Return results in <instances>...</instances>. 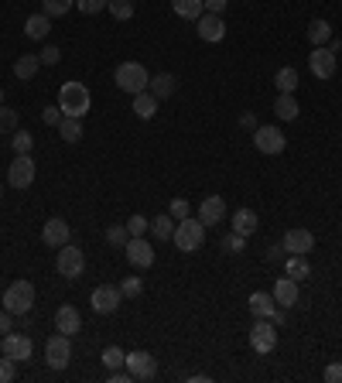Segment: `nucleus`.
Instances as JSON below:
<instances>
[{
    "label": "nucleus",
    "mask_w": 342,
    "mask_h": 383,
    "mask_svg": "<svg viewBox=\"0 0 342 383\" xmlns=\"http://www.w3.org/2000/svg\"><path fill=\"white\" fill-rule=\"evenodd\" d=\"M148 230H151V219H144V216H131L127 219V233L131 236H144Z\"/></svg>",
    "instance_id": "41"
},
{
    "label": "nucleus",
    "mask_w": 342,
    "mask_h": 383,
    "mask_svg": "<svg viewBox=\"0 0 342 383\" xmlns=\"http://www.w3.org/2000/svg\"><path fill=\"white\" fill-rule=\"evenodd\" d=\"M158 103H161V99H158L151 89H144V93L133 96V113L140 116V120H151V116L158 113Z\"/></svg>",
    "instance_id": "24"
},
{
    "label": "nucleus",
    "mask_w": 342,
    "mask_h": 383,
    "mask_svg": "<svg viewBox=\"0 0 342 383\" xmlns=\"http://www.w3.org/2000/svg\"><path fill=\"white\" fill-rule=\"evenodd\" d=\"M11 318H14V315H11V311L4 308V311H0V339H4V335H7L11 328H14V322H11Z\"/></svg>",
    "instance_id": "49"
},
{
    "label": "nucleus",
    "mask_w": 342,
    "mask_h": 383,
    "mask_svg": "<svg viewBox=\"0 0 342 383\" xmlns=\"http://www.w3.org/2000/svg\"><path fill=\"white\" fill-rule=\"evenodd\" d=\"M240 123H243V127H253V131H257V120H253V116H250V113H243V116H240Z\"/></svg>",
    "instance_id": "51"
},
{
    "label": "nucleus",
    "mask_w": 342,
    "mask_h": 383,
    "mask_svg": "<svg viewBox=\"0 0 342 383\" xmlns=\"http://www.w3.org/2000/svg\"><path fill=\"white\" fill-rule=\"evenodd\" d=\"M7 131H18V110L0 103V134H7Z\"/></svg>",
    "instance_id": "38"
},
{
    "label": "nucleus",
    "mask_w": 342,
    "mask_h": 383,
    "mask_svg": "<svg viewBox=\"0 0 342 383\" xmlns=\"http://www.w3.org/2000/svg\"><path fill=\"white\" fill-rule=\"evenodd\" d=\"M202 4H206V11H209V14H223L229 0H202Z\"/></svg>",
    "instance_id": "50"
},
{
    "label": "nucleus",
    "mask_w": 342,
    "mask_h": 383,
    "mask_svg": "<svg viewBox=\"0 0 342 383\" xmlns=\"http://www.w3.org/2000/svg\"><path fill=\"white\" fill-rule=\"evenodd\" d=\"M250 345H253V353L270 356V353L277 349V326H274L270 318H257L253 328H250Z\"/></svg>",
    "instance_id": "6"
},
{
    "label": "nucleus",
    "mask_w": 342,
    "mask_h": 383,
    "mask_svg": "<svg viewBox=\"0 0 342 383\" xmlns=\"http://www.w3.org/2000/svg\"><path fill=\"white\" fill-rule=\"evenodd\" d=\"M175 219H171V212H165V216H154L151 219V233H154V240H171L175 236Z\"/></svg>",
    "instance_id": "30"
},
{
    "label": "nucleus",
    "mask_w": 342,
    "mask_h": 383,
    "mask_svg": "<svg viewBox=\"0 0 342 383\" xmlns=\"http://www.w3.org/2000/svg\"><path fill=\"white\" fill-rule=\"evenodd\" d=\"M274 113L281 116V120H298L302 106H298L294 93H277V99H274Z\"/></svg>",
    "instance_id": "25"
},
{
    "label": "nucleus",
    "mask_w": 342,
    "mask_h": 383,
    "mask_svg": "<svg viewBox=\"0 0 342 383\" xmlns=\"http://www.w3.org/2000/svg\"><path fill=\"white\" fill-rule=\"evenodd\" d=\"M55 267H58V274L62 277H69V281H76L79 274L86 270V253L79 247H58V260H55Z\"/></svg>",
    "instance_id": "9"
},
{
    "label": "nucleus",
    "mask_w": 342,
    "mask_h": 383,
    "mask_svg": "<svg viewBox=\"0 0 342 383\" xmlns=\"http://www.w3.org/2000/svg\"><path fill=\"white\" fill-rule=\"evenodd\" d=\"M7 185L18 192L35 185V157L31 154H14V161L7 165Z\"/></svg>",
    "instance_id": "5"
},
{
    "label": "nucleus",
    "mask_w": 342,
    "mask_h": 383,
    "mask_svg": "<svg viewBox=\"0 0 342 383\" xmlns=\"http://www.w3.org/2000/svg\"><path fill=\"white\" fill-rule=\"evenodd\" d=\"M38 69H41L38 55H21L18 62H14V76H18L21 82H31V79L38 76Z\"/></svg>",
    "instance_id": "26"
},
{
    "label": "nucleus",
    "mask_w": 342,
    "mask_h": 383,
    "mask_svg": "<svg viewBox=\"0 0 342 383\" xmlns=\"http://www.w3.org/2000/svg\"><path fill=\"white\" fill-rule=\"evenodd\" d=\"M322 377H325V383H342V363H329Z\"/></svg>",
    "instance_id": "47"
},
{
    "label": "nucleus",
    "mask_w": 342,
    "mask_h": 383,
    "mask_svg": "<svg viewBox=\"0 0 342 383\" xmlns=\"http://www.w3.org/2000/svg\"><path fill=\"white\" fill-rule=\"evenodd\" d=\"M171 11L185 21H199L202 11H206V4H202V0H171Z\"/></svg>",
    "instance_id": "27"
},
{
    "label": "nucleus",
    "mask_w": 342,
    "mask_h": 383,
    "mask_svg": "<svg viewBox=\"0 0 342 383\" xmlns=\"http://www.w3.org/2000/svg\"><path fill=\"white\" fill-rule=\"evenodd\" d=\"M55 328L58 332H65V335H76L79 328H82V315H79V308L72 305H62L55 311Z\"/></svg>",
    "instance_id": "19"
},
{
    "label": "nucleus",
    "mask_w": 342,
    "mask_h": 383,
    "mask_svg": "<svg viewBox=\"0 0 342 383\" xmlns=\"http://www.w3.org/2000/svg\"><path fill=\"white\" fill-rule=\"evenodd\" d=\"M274 301H277V308H291L298 305V281H291V277H277V284H274Z\"/></svg>",
    "instance_id": "20"
},
{
    "label": "nucleus",
    "mask_w": 342,
    "mask_h": 383,
    "mask_svg": "<svg viewBox=\"0 0 342 383\" xmlns=\"http://www.w3.org/2000/svg\"><path fill=\"white\" fill-rule=\"evenodd\" d=\"M199 219H202V226H206V230H209V226H219V223L226 219V202H223L219 195L202 199V206H199Z\"/></svg>",
    "instance_id": "16"
},
{
    "label": "nucleus",
    "mask_w": 342,
    "mask_h": 383,
    "mask_svg": "<svg viewBox=\"0 0 342 383\" xmlns=\"http://www.w3.org/2000/svg\"><path fill=\"white\" fill-rule=\"evenodd\" d=\"M58 134H62V140H65V144H76L79 137H82V120H76V116H62V123H58Z\"/></svg>",
    "instance_id": "32"
},
{
    "label": "nucleus",
    "mask_w": 342,
    "mask_h": 383,
    "mask_svg": "<svg viewBox=\"0 0 342 383\" xmlns=\"http://www.w3.org/2000/svg\"><path fill=\"white\" fill-rule=\"evenodd\" d=\"M253 148L260 154H281L287 148V137L277 127H257L253 131Z\"/></svg>",
    "instance_id": "12"
},
{
    "label": "nucleus",
    "mask_w": 342,
    "mask_h": 383,
    "mask_svg": "<svg viewBox=\"0 0 342 383\" xmlns=\"http://www.w3.org/2000/svg\"><path fill=\"white\" fill-rule=\"evenodd\" d=\"M250 311H253L257 318H274V311H277L274 294H267V291H253V294H250Z\"/></svg>",
    "instance_id": "21"
},
{
    "label": "nucleus",
    "mask_w": 342,
    "mask_h": 383,
    "mask_svg": "<svg viewBox=\"0 0 342 383\" xmlns=\"http://www.w3.org/2000/svg\"><path fill=\"white\" fill-rule=\"evenodd\" d=\"M171 240H175V247L182 250V253H195V250L206 243V226H202V219H192V216L178 219Z\"/></svg>",
    "instance_id": "3"
},
{
    "label": "nucleus",
    "mask_w": 342,
    "mask_h": 383,
    "mask_svg": "<svg viewBox=\"0 0 342 383\" xmlns=\"http://www.w3.org/2000/svg\"><path fill=\"white\" fill-rule=\"evenodd\" d=\"M0 353H7L11 360L24 363V360H31V356H35V345H31V339H28L24 332H7V335H4V343H0Z\"/></svg>",
    "instance_id": "13"
},
{
    "label": "nucleus",
    "mask_w": 342,
    "mask_h": 383,
    "mask_svg": "<svg viewBox=\"0 0 342 383\" xmlns=\"http://www.w3.org/2000/svg\"><path fill=\"white\" fill-rule=\"evenodd\" d=\"M114 79H116V89H123V93H131V96L144 93V89L151 86V72H148L140 62H120Z\"/></svg>",
    "instance_id": "2"
},
{
    "label": "nucleus",
    "mask_w": 342,
    "mask_h": 383,
    "mask_svg": "<svg viewBox=\"0 0 342 383\" xmlns=\"http://www.w3.org/2000/svg\"><path fill=\"white\" fill-rule=\"evenodd\" d=\"M199 38L209 41V45H219V41L226 38V21H223V14H202L199 18Z\"/></svg>",
    "instance_id": "15"
},
{
    "label": "nucleus",
    "mask_w": 342,
    "mask_h": 383,
    "mask_svg": "<svg viewBox=\"0 0 342 383\" xmlns=\"http://www.w3.org/2000/svg\"><path fill=\"white\" fill-rule=\"evenodd\" d=\"M76 7V0H41V11L48 14V18H62L65 11H72Z\"/></svg>",
    "instance_id": "35"
},
{
    "label": "nucleus",
    "mask_w": 342,
    "mask_h": 383,
    "mask_svg": "<svg viewBox=\"0 0 342 383\" xmlns=\"http://www.w3.org/2000/svg\"><path fill=\"white\" fill-rule=\"evenodd\" d=\"M281 247L287 250V253H302V257H308L311 250H315V236L308 230H287L285 240H281Z\"/></svg>",
    "instance_id": "18"
},
{
    "label": "nucleus",
    "mask_w": 342,
    "mask_h": 383,
    "mask_svg": "<svg viewBox=\"0 0 342 383\" xmlns=\"http://www.w3.org/2000/svg\"><path fill=\"white\" fill-rule=\"evenodd\" d=\"M175 86H178V82H175V76L161 72V76H151V86H148V89H151L158 99H168V96L175 93Z\"/></svg>",
    "instance_id": "33"
},
{
    "label": "nucleus",
    "mask_w": 342,
    "mask_h": 383,
    "mask_svg": "<svg viewBox=\"0 0 342 383\" xmlns=\"http://www.w3.org/2000/svg\"><path fill=\"white\" fill-rule=\"evenodd\" d=\"M99 360H103V366H106V370H120V366H127V353H123L120 345H106Z\"/></svg>",
    "instance_id": "34"
},
{
    "label": "nucleus",
    "mask_w": 342,
    "mask_h": 383,
    "mask_svg": "<svg viewBox=\"0 0 342 383\" xmlns=\"http://www.w3.org/2000/svg\"><path fill=\"white\" fill-rule=\"evenodd\" d=\"M41 240H45L48 247H65V243L72 240V230H69V223H65L62 216H55V219H48V223H45Z\"/></svg>",
    "instance_id": "17"
},
{
    "label": "nucleus",
    "mask_w": 342,
    "mask_h": 383,
    "mask_svg": "<svg viewBox=\"0 0 342 383\" xmlns=\"http://www.w3.org/2000/svg\"><path fill=\"white\" fill-rule=\"evenodd\" d=\"M123 301V294H120V287L116 284H99L93 291V298H89V305H93L96 315H114L116 308Z\"/></svg>",
    "instance_id": "10"
},
{
    "label": "nucleus",
    "mask_w": 342,
    "mask_h": 383,
    "mask_svg": "<svg viewBox=\"0 0 342 383\" xmlns=\"http://www.w3.org/2000/svg\"><path fill=\"white\" fill-rule=\"evenodd\" d=\"M48 31H52V18L41 11V14H31V18L24 21V35L28 38H35V41H41V38H48Z\"/></svg>",
    "instance_id": "22"
},
{
    "label": "nucleus",
    "mask_w": 342,
    "mask_h": 383,
    "mask_svg": "<svg viewBox=\"0 0 342 383\" xmlns=\"http://www.w3.org/2000/svg\"><path fill=\"white\" fill-rule=\"evenodd\" d=\"M41 120H45L48 127H58V123H62V110H58V106H45V110H41Z\"/></svg>",
    "instance_id": "46"
},
{
    "label": "nucleus",
    "mask_w": 342,
    "mask_h": 383,
    "mask_svg": "<svg viewBox=\"0 0 342 383\" xmlns=\"http://www.w3.org/2000/svg\"><path fill=\"white\" fill-rule=\"evenodd\" d=\"M106 11H110L116 21H131L133 18V4H131V0H106Z\"/></svg>",
    "instance_id": "36"
},
{
    "label": "nucleus",
    "mask_w": 342,
    "mask_h": 383,
    "mask_svg": "<svg viewBox=\"0 0 342 383\" xmlns=\"http://www.w3.org/2000/svg\"><path fill=\"white\" fill-rule=\"evenodd\" d=\"M127 240H131L127 226H110V230H106V243H110V247H127Z\"/></svg>",
    "instance_id": "40"
},
{
    "label": "nucleus",
    "mask_w": 342,
    "mask_h": 383,
    "mask_svg": "<svg viewBox=\"0 0 342 383\" xmlns=\"http://www.w3.org/2000/svg\"><path fill=\"white\" fill-rule=\"evenodd\" d=\"M223 247H226L229 253H243V247H247V236H240V233H229V236H223Z\"/></svg>",
    "instance_id": "43"
},
{
    "label": "nucleus",
    "mask_w": 342,
    "mask_h": 383,
    "mask_svg": "<svg viewBox=\"0 0 342 383\" xmlns=\"http://www.w3.org/2000/svg\"><path fill=\"white\" fill-rule=\"evenodd\" d=\"M285 274L291 277V281H308L311 277V267H308V257H302V253H291V260H287V267H285Z\"/></svg>",
    "instance_id": "28"
},
{
    "label": "nucleus",
    "mask_w": 342,
    "mask_h": 383,
    "mask_svg": "<svg viewBox=\"0 0 342 383\" xmlns=\"http://www.w3.org/2000/svg\"><path fill=\"white\" fill-rule=\"evenodd\" d=\"M18 377V360H11L7 353H0V383H11Z\"/></svg>",
    "instance_id": "39"
},
{
    "label": "nucleus",
    "mask_w": 342,
    "mask_h": 383,
    "mask_svg": "<svg viewBox=\"0 0 342 383\" xmlns=\"http://www.w3.org/2000/svg\"><path fill=\"white\" fill-rule=\"evenodd\" d=\"M229 223H233V233H240V236H253V233H257V212L253 209H236Z\"/></svg>",
    "instance_id": "23"
},
{
    "label": "nucleus",
    "mask_w": 342,
    "mask_h": 383,
    "mask_svg": "<svg viewBox=\"0 0 342 383\" xmlns=\"http://www.w3.org/2000/svg\"><path fill=\"white\" fill-rule=\"evenodd\" d=\"M38 58H41V65H55L58 58H62V52H58L55 45H48V48H45V52H41Z\"/></svg>",
    "instance_id": "48"
},
{
    "label": "nucleus",
    "mask_w": 342,
    "mask_h": 383,
    "mask_svg": "<svg viewBox=\"0 0 342 383\" xmlns=\"http://www.w3.org/2000/svg\"><path fill=\"white\" fill-rule=\"evenodd\" d=\"M11 148H14V154H31V148H35V134H28V131H14Z\"/></svg>",
    "instance_id": "37"
},
{
    "label": "nucleus",
    "mask_w": 342,
    "mask_h": 383,
    "mask_svg": "<svg viewBox=\"0 0 342 383\" xmlns=\"http://www.w3.org/2000/svg\"><path fill=\"white\" fill-rule=\"evenodd\" d=\"M123 253H127V260H131L137 270H148L154 264V247L144 240V236H131L127 247H123Z\"/></svg>",
    "instance_id": "14"
},
{
    "label": "nucleus",
    "mask_w": 342,
    "mask_h": 383,
    "mask_svg": "<svg viewBox=\"0 0 342 383\" xmlns=\"http://www.w3.org/2000/svg\"><path fill=\"white\" fill-rule=\"evenodd\" d=\"M274 86H277V93H294V89H298V69H291V65L277 69Z\"/></svg>",
    "instance_id": "31"
},
{
    "label": "nucleus",
    "mask_w": 342,
    "mask_h": 383,
    "mask_svg": "<svg viewBox=\"0 0 342 383\" xmlns=\"http://www.w3.org/2000/svg\"><path fill=\"white\" fill-rule=\"evenodd\" d=\"M308 41L319 48V45H329L332 41V28H329V21L322 18H315V21H308Z\"/></svg>",
    "instance_id": "29"
},
{
    "label": "nucleus",
    "mask_w": 342,
    "mask_h": 383,
    "mask_svg": "<svg viewBox=\"0 0 342 383\" xmlns=\"http://www.w3.org/2000/svg\"><path fill=\"white\" fill-rule=\"evenodd\" d=\"M76 7L89 18V14H99V11H106V0H76Z\"/></svg>",
    "instance_id": "44"
},
{
    "label": "nucleus",
    "mask_w": 342,
    "mask_h": 383,
    "mask_svg": "<svg viewBox=\"0 0 342 383\" xmlns=\"http://www.w3.org/2000/svg\"><path fill=\"white\" fill-rule=\"evenodd\" d=\"M0 103H4V89H0Z\"/></svg>",
    "instance_id": "52"
},
{
    "label": "nucleus",
    "mask_w": 342,
    "mask_h": 383,
    "mask_svg": "<svg viewBox=\"0 0 342 383\" xmlns=\"http://www.w3.org/2000/svg\"><path fill=\"white\" fill-rule=\"evenodd\" d=\"M140 291H144L140 277H123V284H120V294H123V298H137Z\"/></svg>",
    "instance_id": "42"
},
{
    "label": "nucleus",
    "mask_w": 342,
    "mask_h": 383,
    "mask_svg": "<svg viewBox=\"0 0 342 383\" xmlns=\"http://www.w3.org/2000/svg\"><path fill=\"white\" fill-rule=\"evenodd\" d=\"M127 373H131L133 380H154L158 377V360H154L151 353H144V349L127 353Z\"/></svg>",
    "instance_id": "11"
},
{
    "label": "nucleus",
    "mask_w": 342,
    "mask_h": 383,
    "mask_svg": "<svg viewBox=\"0 0 342 383\" xmlns=\"http://www.w3.org/2000/svg\"><path fill=\"white\" fill-rule=\"evenodd\" d=\"M189 202H185V199H171V219H185V216H189Z\"/></svg>",
    "instance_id": "45"
},
{
    "label": "nucleus",
    "mask_w": 342,
    "mask_h": 383,
    "mask_svg": "<svg viewBox=\"0 0 342 383\" xmlns=\"http://www.w3.org/2000/svg\"><path fill=\"white\" fill-rule=\"evenodd\" d=\"M4 308L11 315H28L35 308V284L31 281H14V284L4 291Z\"/></svg>",
    "instance_id": "4"
},
{
    "label": "nucleus",
    "mask_w": 342,
    "mask_h": 383,
    "mask_svg": "<svg viewBox=\"0 0 342 383\" xmlns=\"http://www.w3.org/2000/svg\"><path fill=\"white\" fill-rule=\"evenodd\" d=\"M58 110H62V116H76V120H82V116L93 110V96H89V86L86 82H62V89H58Z\"/></svg>",
    "instance_id": "1"
},
{
    "label": "nucleus",
    "mask_w": 342,
    "mask_h": 383,
    "mask_svg": "<svg viewBox=\"0 0 342 383\" xmlns=\"http://www.w3.org/2000/svg\"><path fill=\"white\" fill-rule=\"evenodd\" d=\"M336 48L332 45H319V48H311V55H308V69H311V76L315 79H332L336 76Z\"/></svg>",
    "instance_id": "8"
},
{
    "label": "nucleus",
    "mask_w": 342,
    "mask_h": 383,
    "mask_svg": "<svg viewBox=\"0 0 342 383\" xmlns=\"http://www.w3.org/2000/svg\"><path fill=\"white\" fill-rule=\"evenodd\" d=\"M69 360H72V343H69L65 332H55V335L45 343V363L52 366V370H65Z\"/></svg>",
    "instance_id": "7"
}]
</instances>
